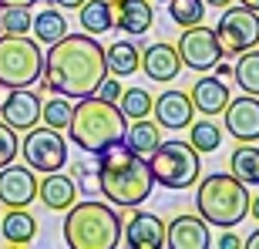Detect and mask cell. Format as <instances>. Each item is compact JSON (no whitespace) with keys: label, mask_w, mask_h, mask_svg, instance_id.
<instances>
[{"label":"cell","mask_w":259,"mask_h":249,"mask_svg":"<svg viewBox=\"0 0 259 249\" xmlns=\"http://www.w3.org/2000/svg\"><path fill=\"white\" fill-rule=\"evenodd\" d=\"M105 48L95 40V34H64L61 40L48 44L40 88L64 98H88L105 81Z\"/></svg>","instance_id":"6da1fadb"},{"label":"cell","mask_w":259,"mask_h":249,"mask_svg":"<svg viewBox=\"0 0 259 249\" xmlns=\"http://www.w3.org/2000/svg\"><path fill=\"white\" fill-rule=\"evenodd\" d=\"M98 189L105 192V199L111 205H142L155 189L148 158L135 155L125 145H111L108 152L98 155Z\"/></svg>","instance_id":"7a4b0ae2"},{"label":"cell","mask_w":259,"mask_h":249,"mask_svg":"<svg viewBox=\"0 0 259 249\" xmlns=\"http://www.w3.org/2000/svg\"><path fill=\"white\" fill-rule=\"evenodd\" d=\"M125 115L118 111V105L111 101H101L98 95L77 98L74 111H71V121H67V138L88 155H101L108 152L111 145H121L125 138Z\"/></svg>","instance_id":"3957f363"},{"label":"cell","mask_w":259,"mask_h":249,"mask_svg":"<svg viewBox=\"0 0 259 249\" xmlns=\"http://www.w3.org/2000/svg\"><path fill=\"white\" fill-rule=\"evenodd\" d=\"M64 242L71 249H115L121 242V216L108 202L84 199L67 205Z\"/></svg>","instance_id":"277c9868"},{"label":"cell","mask_w":259,"mask_h":249,"mask_svg":"<svg viewBox=\"0 0 259 249\" xmlns=\"http://www.w3.org/2000/svg\"><path fill=\"white\" fill-rule=\"evenodd\" d=\"M249 189L239 182L232 172H212L209 179H202L195 189V209L209 226L219 229H232L249 216Z\"/></svg>","instance_id":"5b68a950"},{"label":"cell","mask_w":259,"mask_h":249,"mask_svg":"<svg viewBox=\"0 0 259 249\" xmlns=\"http://www.w3.org/2000/svg\"><path fill=\"white\" fill-rule=\"evenodd\" d=\"M148 169H152V179L162 189H192L202 175V162H199V152H195L189 142H158L152 155H148Z\"/></svg>","instance_id":"8992f818"},{"label":"cell","mask_w":259,"mask_h":249,"mask_svg":"<svg viewBox=\"0 0 259 249\" xmlns=\"http://www.w3.org/2000/svg\"><path fill=\"white\" fill-rule=\"evenodd\" d=\"M44 51L27 34H0V85L30 88L40 81Z\"/></svg>","instance_id":"52a82bcc"},{"label":"cell","mask_w":259,"mask_h":249,"mask_svg":"<svg viewBox=\"0 0 259 249\" xmlns=\"http://www.w3.org/2000/svg\"><path fill=\"white\" fill-rule=\"evenodd\" d=\"M20 155L34 172H58L67 165V138L58 128L48 124H34L30 132H24L20 142Z\"/></svg>","instance_id":"ba28073f"},{"label":"cell","mask_w":259,"mask_h":249,"mask_svg":"<svg viewBox=\"0 0 259 249\" xmlns=\"http://www.w3.org/2000/svg\"><path fill=\"white\" fill-rule=\"evenodd\" d=\"M215 37H219L222 51L226 54H236L239 58L242 51H249L259 44V14L249 7H222V17L215 24Z\"/></svg>","instance_id":"9c48e42d"},{"label":"cell","mask_w":259,"mask_h":249,"mask_svg":"<svg viewBox=\"0 0 259 249\" xmlns=\"http://www.w3.org/2000/svg\"><path fill=\"white\" fill-rule=\"evenodd\" d=\"M175 51H179V61L189 71H212L226 58L215 30L205 27V24H192V27H182V37L175 40Z\"/></svg>","instance_id":"30bf717a"},{"label":"cell","mask_w":259,"mask_h":249,"mask_svg":"<svg viewBox=\"0 0 259 249\" xmlns=\"http://www.w3.org/2000/svg\"><path fill=\"white\" fill-rule=\"evenodd\" d=\"M37 199V175L27 162L24 165H4L0 169V205L7 209H27Z\"/></svg>","instance_id":"8fae6325"},{"label":"cell","mask_w":259,"mask_h":249,"mask_svg":"<svg viewBox=\"0 0 259 249\" xmlns=\"http://www.w3.org/2000/svg\"><path fill=\"white\" fill-rule=\"evenodd\" d=\"M0 118L14 132H30L40 124V98L30 88H7V95L0 98Z\"/></svg>","instance_id":"7c38bea8"},{"label":"cell","mask_w":259,"mask_h":249,"mask_svg":"<svg viewBox=\"0 0 259 249\" xmlns=\"http://www.w3.org/2000/svg\"><path fill=\"white\" fill-rule=\"evenodd\" d=\"M222 115H226V132L236 142H259V98L256 95L229 98Z\"/></svg>","instance_id":"4fadbf2b"},{"label":"cell","mask_w":259,"mask_h":249,"mask_svg":"<svg viewBox=\"0 0 259 249\" xmlns=\"http://www.w3.org/2000/svg\"><path fill=\"white\" fill-rule=\"evenodd\" d=\"M165 246L168 249H209L212 236H209V222L202 216H175L168 226H165Z\"/></svg>","instance_id":"5bb4252c"},{"label":"cell","mask_w":259,"mask_h":249,"mask_svg":"<svg viewBox=\"0 0 259 249\" xmlns=\"http://www.w3.org/2000/svg\"><path fill=\"white\" fill-rule=\"evenodd\" d=\"M121 242L128 249H162L165 222L155 212H132V219L121 226Z\"/></svg>","instance_id":"9a60e30c"},{"label":"cell","mask_w":259,"mask_h":249,"mask_svg":"<svg viewBox=\"0 0 259 249\" xmlns=\"http://www.w3.org/2000/svg\"><path fill=\"white\" fill-rule=\"evenodd\" d=\"M152 115L155 121L168 128V132H179V128H189L195 118V105L185 91H165L162 98L152 101Z\"/></svg>","instance_id":"2e32d148"},{"label":"cell","mask_w":259,"mask_h":249,"mask_svg":"<svg viewBox=\"0 0 259 249\" xmlns=\"http://www.w3.org/2000/svg\"><path fill=\"white\" fill-rule=\"evenodd\" d=\"M142 71L152 77L155 85H168L179 77L182 71V61H179V51L172 44H152V48L142 51Z\"/></svg>","instance_id":"e0dca14e"},{"label":"cell","mask_w":259,"mask_h":249,"mask_svg":"<svg viewBox=\"0 0 259 249\" xmlns=\"http://www.w3.org/2000/svg\"><path fill=\"white\" fill-rule=\"evenodd\" d=\"M111 4H115V27H121L128 37H142L152 30V0H111Z\"/></svg>","instance_id":"ac0fdd59"},{"label":"cell","mask_w":259,"mask_h":249,"mask_svg":"<svg viewBox=\"0 0 259 249\" xmlns=\"http://www.w3.org/2000/svg\"><path fill=\"white\" fill-rule=\"evenodd\" d=\"M37 199L51 212H64L77 199V182L71 175H61V169L58 172H44V179H37Z\"/></svg>","instance_id":"d6986e66"},{"label":"cell","mask_w":259,"mask_h":249,"mask_svg":"<svg viewBox=\"0 0 259 249\" xmlns=\"http://www.w3.org/2000/svg\"><path fill=\"white\" fill-rule=\"evenodd\" d=\"M192 105H195V111H202V115H209V118H215V115H222L226 111V105H229V88H226V81H222L219 74H212V77H199L192 85Z\"/></svg>","instance_id":"ffe728a7"},{"label":"cell","mask_w":259,"mask_h":249,"mask_svg":"<svg viewBox=\"0 0 259 249\" xmlns=\"http://www.w3.org/2000/svg\"><path fill=\"white\" fill-rule=\"evenodd\" d=\"M158 142H162V124L148 121V118H135L125 128V138H121V145L132 148L135 155H142V158H148L158 148Z\"/></svg>","instance_id":"44dd1931"},{"label":"cell","mask_w":259,"mask_h":249,"mask_svg":"<svg viewBox=\"0 0 259 249\" xmlns=\"http://www.w3.org/2000/svg\"><path fill=\"white\" fill-rule=\"evenodd\" d=\"M0 236L10 242V246H27L37 236V219L30 216L27 209H7L4 219H0Z\"/></svg>","instance_id":"7402d4cb"},{"label":"cell","mask_w":259,"mask_h":249,"mask_svg":"<svg viewBox=\"0 0 259 249\" xmlns=\"http://www.w3.org/2000/svg\"><path fill=\"white\" fill-rule=\"evenodd\" d=\"M105 64L115 77H128L135 71H142V48L135 40H115L111 48L105 51Z\"/></svg>","instance_id":"603a6c76"},{"label":"cell","mask_w":259,"mask_h":249,"mask_svg":"<svg viewBox=\"0 0 259 249\" xmlns=\"http://www.w3.org/2000/svg\"><path fill=\"white\" fill-rule=\"evenodd\" d=\"M77 10H81V30L95 34V37L115 27V4L111 0H84Z\"/></svg>","instance_id":"cb8c5ba5"},{"label":"cell","mask_w":259,"mask_h":249,"mask_svg":"<svg viewBox=\"0 0 259 249\" xmlns=\"http://www.w3.org/2000/svg\"><path fill=\"white\" fill-rule=\"evenodd\" d=\"M232 175L246 185H259V148L252 142H239V148L229 155Z\"/></svg>","instance_id":"d4e9b609"},{"label":"cell","mask_w":259,"mask_h":249,"mask_svg":"<svg viewBox=\"0 0 259 249\" xmlns=\"http://www.w3.org/2000/svg\"><path fill=\"white\" fill-rule=\"evenodd\" d=\"M30 30H34V37L40 44H54V40H61L67 34V17L58 7H48V10H40V14H34Z\"/></svg>","instance_id":"484cf974"},{"label":"cell","mask_w":259,"mask_h":249,"mask_svg":"<svg viewBox=\"0 0 259 249\" xmlns=\"http://www.w3.org/2000/svg\"><path fill=\"white\" fill-rule=\"evenodd\" d=\"M232 77L242 88V95H256L259 98V51H242L239 61L232 64Z\"/></svg>","instance_id":"4316f807"},{"label":"cell","mask_w":259,"mask_h":249,"mask_svg":"<svg viewBox=\"0 0 259 249\" xmlns=\"http://www.w3.org/2000/svg\"><path fill=\"white\" fill-rule=\"evenodd\" d=\"M152 101L155 98L145 91V88H121V98L115 105L118 111L125 115V121H135V118H148L152 115Z\"/></svg>","instance_id":"83f0119b"},{"label":"cell","mask_w":259,"mask_h":249,"mask_svg":"<svg viewBox=\"0 0 259 249\" xmlns=\"http://www.w3.org/2000/svg\"><path fill=\"white\" fill-rule=\"evenodd\" d=\"M189 145H192L199 155L202 152H215V148L222 145V128L205 115V121H192V128H189Z\"/></svg>","instance_id":"f1b7e54d"},{"label":"cell","mask_w":259,"mask_h":249,"mask_svg":"<svg viewBox=\"0 0 259 249\" xmlns=\"http://www.w3.org/2000/svg\"><path fill=\"white\" fill-rule=\"evenodd\" d=\"M71 111H74L71 98H64V95L48 98V101H40V124H48V128H58V132H64L67 121H71Z\"/></svg>","instance_id":"f546056e"},{"label":"cell","mask_w":259,"mask_h":249,"mask_svg":"<svg viewBox=\"0 0 259 249\" xmlns=\"http://www.w3.org/2000/svg\"><path fill=\"white\" fill-rule=\"evenodd\" d=\"M168 17H172L179 27L202 24V17H205V4H202V0H168Z\"/></svg>","instance_id":"4dcf8cb0"},{"label":"cell","mask_w":259,"mask_h":249,"mask_svg":"<svg viewBox=\"0 0 259 249\" xmlns=\"http://www.w3.org/2000/svg\"><path fill=\"white\" fill-rule=\"evenodd\" d=\"M30 24V7H0V34H27Z\"/></svg>","instance_id":"1f68e13d"},{"label":"cell","mask_w":259,"mask_h":249,"mask_svg":"<svg viewBox=\"0 0 259 249\" xmlns=\"http://www.w3.org/2000/svg\"><path fill=\"white\" fill-rule=\"evenodd\" d=\"M17 155H20L17 132H14V128L4 121V124H0V169H4V165H10L14 158H17Z\"/></svg>","instance_id":"d6a6232c"},{"label":"cell","mask_w":259,"mask_h":249,"mask_svg":"<svg viewBox=\"0 0 259 249\" xmlns=\"http://www.w3.org/2000/svg\"><path fill=\"white\" fill-rule=\"evenodd\" d=\"M98 98H101V101H111V105H115L118 98H121V81H118L115 74L108 77L105 74V81H101V85H98V91H95Z\"/></svg>","instance_id":"836d02e7"},{"label":"cell","mask_w":259,"mask_h":249,"mask_svg":"<svg viewBox=\"0 0 259 249\" xmlns=\"http://www.w3.org/2000/svg\"><path fill=\"white\" fill-rule=\"evenodd\" d=\"M91 175H98V165L91 169V165L74 162V169H71V179H74V182H81V189H98V182H91Z\"/></svg>","instance_id":"e575fe53"},{"label":"cell","mask_w":259,"mask_h":249,"mask_svg":"<svg viewBox=\"0 0 259 249\" xmlns=\"http://www.w3.org/2000/svg\"><path fill=\"white\" fill-rule=\"evenodd\" d=\"M239 246H242V239L236 232H222L219 239H215V249H239Z\"/></svg>","instance_id":"d590c367"},{"label":"cell","mask_w":259,"mask_h":249,"mask_svg":"<svg viewBox=\"0 0 259 249\" xmlns=\"http://www.w3.org/2000/svg\"><path fill=\"white\" fill-rule=\"evenodd\" d=\"M37 0H0V7H34Z\"/></svg>","instance_id":"8d00e7d4"},{"label":"cell","mask_w":259,"mask_h":249,"mask_svg":"<svg viewBox=\"0 0 259 249\" xmlns=\"http://www.w3.org/2000/svg\"><path fill=\"white\" fill-rule=\"evenodd\" d=\"M51 4H58V7H64V10H77L84 0H51Z\"/></svg>","instance_id":"74e56055"},{"label":"cell","mask_w":259,"mask_h":249,"mask_svg":"<svg viewBox=\"0 0 259 249\" xmlns=\"http://www.w3.org/2000/svg\"><path fill=\"white\" fill-rule=\"evenodd\" d=\"M212 71H215V74H219V77H229V74H232V67H229V64H222V61H219V64H215V67H212Z\"/></svg>","instance_id":"f35d334b"},{"label":"cell","mask_w":259,"mask_h":249,"mask_svg":"<svg viewBox=\"0 0 259 249\" xmlns=\"http://www.w3.org/2000/svg\"><path fill=\"white\" fill-rule=\"evenodd\" d=\"M242 246H246V249H259V229L252 232V236H249V239H246V242H242Z\"/></svg>","instance_id":"ab89813d"},{"label":"cell","mask_w":259,"mask_h":249,"mask_svg":"<svg viewBox=\"0 0 259 249\" xmlns=\"http://www.w3.org/2000/svg\"><path fill=\"white\" fill-rule=\"evenodd\" d=\"M249 216L259 222V195H256V199H249Z\"/></svg>","instance_id":"60d3db41"},{"label":"cell","mask_w":259,"mask_h":249,"mask_svg":"<svg viewBox=\"0 0 259 249\" xmlns=\"http://www.w3.org/2000/svg\"><path fill=\"white\" fill-rule=\"evenodd\" d=\"M202 4H205V7H229V4H232V0H202Z\"/></svg>","instance_id":"b9f144b4"},{"label":"cell","mask_w":259,"mask_h":249,"mask_svg":"<svg viewBox=\"0 0 259 249\" xmlns=\"http://www.w3.org/2000/svg\"><path fill=\"white\" fill-rule=\"evenodd\" d=\"M239 4H242V7H249V10H256V14H259V0H239Z\"/></svg>","instance_id":"7bdbcfd3"},{"label":"cell","mask_w":259,"mask_h":249,"mask_svg":"<svg viewBox=\"0 0 259 249\" xmlns=\"http://www.w3.org/2000/svg\"><path fill=\"white\" fill-rule=\"evenodd\" d=\"M155 4H168V0H155Z\"/></svg>","instance_id":"ee69618b"}]
</instances>
